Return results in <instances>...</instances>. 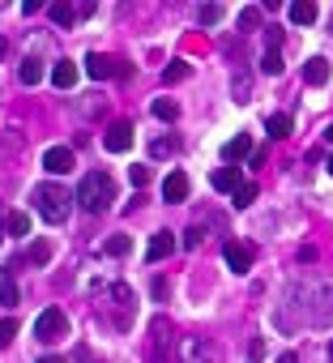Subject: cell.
I'll use <instances>...</instances> for the list:
<instances>
[{"instance_id":"35","label":"cell","mask_w":333,"mask_h":363,"mask_svg":"<svg viewBox=\"0 0 333 363\" xmlns=\"http://www.w3.org/2000/svg\"><path fill=\"white\" fill-rule=\"evenodd\" d=\"M77 363H103V359H94V355H90V350L81 346V350H77Z\"/></svg>"},{"instance_id":"8","label":"cell","mask_w":333,"mask_h":363,"mask_svg":"<svg viewBox=\"0 0 333 363\" xmlns=\"http://www.w3.org/2000/svg\"><path fill=\"white\" fill-rule=\"evenodd\" d=\"M43 167H47L51 176H69V171H73V150H69V145H51V150L43 154Z\"/></svg>"},{"instance_id":"2","label":"cell","mask_w":333,"mask_h":363,"mask_svg":"<svg viewBox=\"0 0 333 363\" xmlns=\"http://www.w3.org/2000/svg\"><path fill=\"white\" fill-rule=\"evenodd\" d=\"M69 192L60 188V184H39L34 188V205H39V214L47 218V223H65L69 218Z\"/></svg>"},{"instance_id":"23","label":"cell","mask_w":333,"mask_h":363,"mask_svg":"<svg viewBox=\"0 0 333 363\" xmlns=\"http://www.w3.org/2000/svg\"><path fill=\"white\" fill-rule=\"evenodd\" d=\"M51 22L56 26H73L77 22V9L73 5H51Z\"/></svg>"},{"instance_id":"33","label":"cell","mask_w":333,"mask_h":363,"mask_svg":"<svg viewBox=\"0 0 333 363\" xmlns=\"http://www.w3.org/2000/svg\"><path fill=\"white\" fill-rule=\"evenodd\" d=\"M201 235H205L201 227H188V231H184V248H201Z\"/></svg>"},{"instance_id":"1","label":"cell","mask_w":333,"mask_h":363,"mask_svg":"<svg viewBox=\"0 0 333 363\" xmlns=\"http://www.w3.org/2000/svg\"><path fill=\"white\" fill-rule=\"evenodd\" d=\"M111 201H116V184H111V176L107 171H86V180L77 184V205L86 214H103Z\"/></svg>"},{"instance_id":"6","label":"cell","mask_w":333,"mask_h":363,"mask_svg":"<svg viewBox=\"0 0 333 363\" xmlns=\"http://www.w3.org/2000/svg\"><path fill=\"white\" fill-rule=\"evenodd\" d=\"M103 145H107L111 154H124V150H133V124H129V120H116V124H107V133H103Z\"/></svg>"},{"instance_id":"17","label":"cell","mask_w":333,"mask_h":363,"mask_svg":"<svg viewBox=\"0 0 333 363\" xmlns=\"http://www.w3.org/2000/svg\"><path fill=\"white\" fill-rule=\"evenodd\" d=\"M176 150H180V137H176V133H166V137H154V141H150V154H154V159H171Z\"/></svg>"},{"instance_id":"21","label":"cell","mask_w":333,"mask_h":363,"mask_svg":"<svg viewBox=\"0 0 333 363\" xmlns=\"http://www.w3.org/2000/svg\"><path fill=\"white\" fill-rule=\"evenodd\" d=\"M5 227H9V235H30V214H22V210H13V214L5 218Z\"/></svg>"},{"instance_id":"25","label":"cell","mask_w":333,"mask_h":363,"mask_svg":"<svg viewBox=\"0 0 333 363\" xmlns=\"http://www.w3.org/2000/svg\"><path fill=\"white\" fill-rule=\"evenodd\" d=\"M261 69H265L269 77H278V73H282V51H269V47H265V56H261Z\"/></svg>"},{"instance_id":"22","label":"cell","mask_w":333,"mask_h":363,"mask_svg":"<svg viewBox=\"0 0 333 363\" xmlns=\"http://www.w3.org/2000/svg\"><path fill=\"white\" fill-rule=\"evenodd\" d=\"M231 197H235V210H248V205H252V201H256V184H252V180H248V184H240V188H235V192H231Z\"/></svg>"},{"instance_id":"3","label":"cell","mask_w":333,"mask_h":363,"mask_svg":"<svg viewBox=\"0 0 333 363\" xmlns=\"http://www.w3.org/2000/svg\"><path fill=\"white\" fill-rule=\"evenodd\" d=\"M176 359L180 363H218V346L209 342V338H180L176 342Z\"/></svg>"},{"instance_id":"38","label":"cell","mask_w":333,"mask_h":363,"mask_svg":"<svg viewBox=\"0 0 333 363\" xmlns=\"http://www.w3.org/2000/svg\"><path fill=\"white\" fill-rule=\"evenodd\" d=\"M325 137H329V141H333V124H329V128H325Z\"/></svg>"},{"instance_id":"24","label":"cell","mask_w":333,"mask_h":363,"mask_svg":"<svg viewBox=\"0 0 333 363\" xmlns=\"http://www.w3.org/2000/svg\"><path fill=\"white\" fill-rule=\"evenodd\" d=\"M26 256H30V265H47V261H51V244H47V239H39V244H30V252H26Z\"/></svg>"},{"instance_id":"26","label":"cell","mask_w":333,"mask_h":363,"mask_svg":"<svg viewBox=\"0 0 333 363\" xmlns=\"http://www.w3.org/2000/svg\"><path fill=\"white\" fill-rule=\"evenodd\" d=\"M107 252H111V256H129V252H133V239H129V235H111V239H107Z\"/></svg>"},{"instance_id":"11","label":"cell","mask_w":333,"mask_h":363,"mask_svg":"<svg viewBox=\"0 0 333 363\" xmlns=\"http://www.w3.org/2000/svg\"><path fill=\"white\" fill-rule=\"evenodd\" d=\"M184 197H188V176H184V171H171V176L162 180V201L176 205V201H184Z\"/></svg>"},{"instance_id":"36","label":"cell","mask_w":333,"mask_h":363,"mask_svg":"<svg viewBox=\"0 0 333 363\" xmlns=\"http://www.w3.org/2000/svg\"><path fill=\"white\" fill-rule=\"evenodd\" d=\"M39 363H65V359H60V355H43Z\"/></svg>"},{"instance_id":"32","label":"cell","mask_w":333,"mask_h":363,"mask_svg":"<svg viewBox=\"0 0 333 363\" xmlns=\"http://www.w3.org/2000/svg\"><path fill=\"white\" fill-rule=\"evenodd\" d=\"M129 180H133L137 188H145V184H150V167H129Z\"/></svg>"},{"instance_id":"30","label":"cell","mask_w":333,"mask_h":363,"mask_svg":"<svg viewBox=\"0 0 333 363\" xmlns=\"http://www.w3.org/2000/svg\"><path fill=\"white\" fill-rule=\"evenodd\" d=\"M197 18H201V26H214V22L222 18V9H218V5H201V13H197Z\"/></svg>"},{"instance_id":"40","label":"cell","mask_w":333,"mask_h":363,"mask_svg":"<svg viewBox=\"0 0 333 363\" xmlns=\"http://www.w3.org/2000/svg\"><path fill=\"white\" fill-rule=\"evenodd\" d=\"M329 176H333V159H329Z\"/></svg>"},{"instance_id":"4","label":"cell","mask_w":333,"mask_h":363,"mask_svg":"<svg viewBox=\"0 0 333 363\" xmlns=\"http://www.w3.org/2000/svg\"><path fill=\"white\" fill-rule=\"evenodd\" d=\"M34 338H39V342H60V338H69V317L60 312V308H47V312H39Z\"/></svg>"},{"instance_id":"29","label":"cell","mask_w":333,"mask_h":363,"mask_svg":"<svg viewBox=\"0 0 333 363\" xmlns=\"http://www.w3.org/2000/svg\"><path fill=\"white\" fill-rule=\"evenodd\" d=\"M0 303H5V308H13V303H18V282H13V278L0 282Z\"/></svg>"},{"instance_id":"5","label":"cell","mask_w":333,"mask_h":363,"mask_svg":"<svg viewBox=\"0 0 333 363\" xmlns=\"http://www.w3.org/2000/svg\"><path fill=\"white\" fill-rule=\"evenodd\" d=\"M86 73L90 77H129L133 69L124 65V60H116V56H103V51H90V56H86Z\"/></svg>"},{"instance_id":"28","label":"cell","mask_w":333,"mask_h":363,"mask_svg":"<svg viewBox=\"0 0 333 363\" xmlns=\"http://www.w3.org/2000/svg\"><path fill=\"white\" fill-rule=\"evenodd\" d=\"M13 338H18V321H13V317H5V321H0V350H5Z\"/></svg>"},{"instance_id":"16","label":"cell","mask_w":333,"mask_h":363,"mask_svg":"<svg viewBox=\"0 0 333 363\" xmlns=\"http://www.w3.org/2000/svg\"><path fill=\"white\" fill-rule=\"evenodd\" d=\"M316 18H320V9L312 5V0H295V5H291V22L295 26H312Z\"/></svg>"},{"instance_id":"19","label":"cell","mask_w":333,"mask_h":363,"mask_svg":"<svg viewBox=\"0 0 333 363\" xmlns=\"http://www.w3.org/2000/svg\"><path fill=\"white\" fill-rule=\"evenodd\" d=\"M154 116L166 120V124H176L180 120V103L176 98H154Z\"/></svg>"},{"instance_id":"12","label":"cell","mask_w":333,"mask_h":363,"mask_svg":"<svg viewBox=\"0 0 333 363\" xmlns=\"http://www.w3.org/2000/svg\"><path fill=\"white\" fill-rule=\"evenodd\" d=\"M176 252V235L171 231H158V235H150V248H145V256L150 261H162V256H171Z\"/></svg>"},{"instance_id":"10","label":"cell","mask_w":333,"mask_h":363,"mask_svg":"<svg viewBox=\"0 0 333 363\" xmlns=\"http://www.w3.org/2000/svg\"><path fill=\"white\" fill-rule=\"evenodd\" d=\"M240 159H252V137L248 133H235L227 145H222V163H227V167L240 163Z\"/></svg>"},{"instance_id":"20","label":"cell","mask_w":333,"mask_h":363,"mask_svg":"<svg viewBox=\"0 0 333 363\" xmlns=\"http://www.w3.org/2000/svg\"><path fill=\"white\" fill-rule=\"evenodd\" d=\"M18 77H22V86H39V81H43V65H39L34 56H26L22 69H18Z\"/></svg>"},{"instance_id":"15","label":"cell","mask_w":333,"mask_h":363,"mask_svg":"<svg viewBox=\"0 0 333 363\" xmlns=\"http://www.w3.org/2000/svg\"><path fill=\"white\" fill-rule=\"evenodd\" d=\"M303 81H308V86H325V81H329V60H325V56H312V60L303 65Z\"/></svg>"},{"instance_id":"27","label":"cell","mask_w":333,"mask_h":363,"mask_svg":"<svg viewBox=\"0 0 333 363\" xmlns=\"http://www.w3.org/2000/svg\"><path fill=\"white\" fill-rule=\"evenodd\" d=\"M162 77H166V81L176 86V81H184V77H188V65H184V60H171V65L162 69Z\"/></svg>"},{"instance_id":"37","label":"cell","mask_w":333,"mask_h":363,"mask_svg":"<svg viewBox=\"0 0 333 363\" xmlns=\"http://www.w3.org/2000/svg\"><path fill=\"white\" fill-rule=\"evenodd\" d=\"M278 363H299V355H282V359H278Z\"/></svg>"},{"instance_id":"9","label":"cell","mask_w":333,"mask_h":363,"mask_svg":"<svg viewBox=\"0 0 333 363\" xmlns=\"http://www.w3.org/2000/svg\"><path fill=\"white\" fill-rule=\"evenodd\" d=\"M222 256H227V265H231L235 274H248V270H252V248L240 244V239H231L227 248H222Z\"/></svg>"},{"instance_id":"34","label":"cell","mask_w":333,"mask_h":363,"mask_svg":"<svg viewBox=\"0 0 333 363\" xmlns=\"http://www.w3.org/2000/svg\"><path fill=\"white\" fill-rule=\"evenodd\" d=\"M248 359H252V363H261V359H265V342H261V338H252V346H248Z\"/></svg>"},{"instance_id":"31","label":"cell","mask_w":333,"mask_h":363,"mask_svg":"<svg viewBox=\"0 0 333 363\" xmlns=\"http://www.w3.org/2000/svg\"><path fill=\"white\" fill-rule=\"evenodd\" d=\"M256 22H261V9H256V5H248V9L240 13V26H244V30H252Z\"/></svg>"},{"instance_id":"39","label":"cell","mask_w":333,"mask_h":363,"mask_svg":"<svg viewBox=\"0 0 333 363\" xmlns=\"http://www.w3.org/2000/svg\"><path fill=\"white\" fill-rule=\"evenodd\" d=\"M0 56H5V39H0Z\"/></svg>"},{"instance_id":"14","label":"cell","mask_w":333,"mask_h":363,"mask_svg":"<svg viewBox=\"0 0 333 363\" xmlns=\"http://www.w3.org/2000/svg\"><path fill=\"white\" fill-rule=\"evenodd\" d=\"M209 184H214L218 192H235L244 180H240V167H218V171L209 176Z\"/></svg>"},{"instance_id":"7","label":"cell","mask_w":333,"mask_h":363,"mask_svg":"<svg viewBox=\"0 0 333 363\" xmlns=\"http://www.w3.org/2000/svg\"><path fill=\"white\" fill-rule=\"evenodd\" d=\"M154 342H150V363H171V359H166V346H171L176 338H171V325H166V321H154Z\"/></svg>"},{"instance_id":"18","label":"cell","mask_w":333,"mask_h":363,"mask_svg":"<svg viewBox=\"0 0 333 363\" xmlns=\"http://www.w3.org/2000/svg\"><path fill=\"white\" fill-rule=\"evenodd\" d=\"M265 133H269L273 141H282V137H291V116H287V112H278V116H269Z\"/></svg>"},{"instance_id":"13","label":"cell","mask_w":333,"mask_h":363,"mask_svg":"<svg viewBox=\"0 0 333 363\" xmlns=\"http://www.w3.org/2000/svg\"><path fill=\"white\" fill-rule=\"evenodd\" d=\"M51 86L73 90V86H77V65H73V60H56V69H51Z\"/></svg>"}]
</instances>
